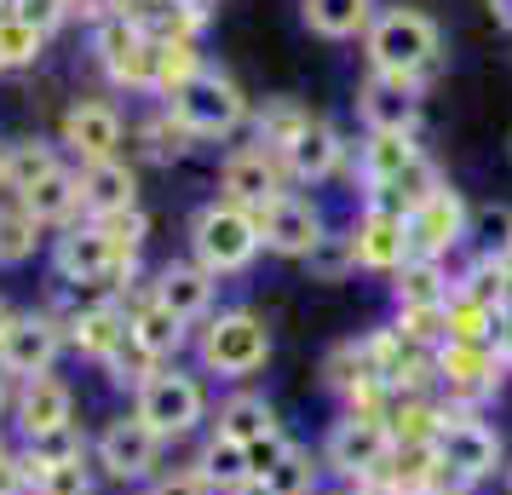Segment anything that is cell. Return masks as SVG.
<instances>
[{
	"label": "cell",
	"instance_id": "1",
	"mask_svg": "<svg viewBox=\"0 0 512 495\" xmlns=\"http://www.w3.org/2000/svg\"><path fill=\"white\" fill-rule=\"evenodd\" d=\"M190 346H196V369L208 380L248 386L271 363V323L254 306H225L190 334Z\"/></svg>",
	"mask_w": 512,
	"mask_h": 495
},
{
	"label": "cell",
	"instance_id": "2",
	"mask_svg": "<svg viewBox=\"0 0 512 495\" xmlns=\"http://www.w3.org/2000/svg\"><path fill=\"white\" fill-rule=\"evenodd\" d=\"M133 415H139L162 444H185V438H196L213 415L208 375H202V369H185V363H156V369L139 380V392H133Z\"/></svg>",
	"mask_w": 512,
	"mask_h": 495
},
{
	"label": "cell",
	"instance_id": "3",
	"mask_svg": "<svg viewBox=\"0 0 512 495\" xmlns=\"http://www.w3.org/2000/svg\"><path fill=\"white\" fill-rule=\"evenodd\" d=\"M438 467H443V484L455 495H472L495 484L507 472V444L501 432L489 426L484 409H443L438 415Z\"/></svg>",
	"mask_w": 512,
	"mask_h": 495
},
{
	"label": "cell",
	"instance_id": "4",
	"mask_svg": "<svg viewBox=\"0 0 512 495\" xmlns=\"http://www.w3.org/2000/svg\"><path fill=\"white\" fill-rule=\"evenodd\" d=\"M52 283L70 288V294H121V277H133V254H121L110 231L98 219H75L64 231L52 236Z\"/></svg>",
	"mask_w": 512,
	"mask_h": 495
},
{
	"label": "cell",
	"instance_id": "5",
	"mask_svg": "<svg viewBox=\"0 0 512 495\" xmlns=\"http://www.w3.org/2000/svg\"><path fill=\"white\" fill-rule=\"evenodd\" d=\"M363 58H369V70H380V75L426 81V75L443 64V29H438V18H426L420 6H386V12H374L369 35H363Z\"/></svg>",
	"mask_w": 512,
	"mask_h": 495
},
{
	"label": "cell",
	"instance_id": "6",
	"mask_svg": "<svg viewBox=\"0 0 512 495\" xmlns=\"http://www.w3.org/2000/svg\"><path fill=\"white\" fill-rule=\"evenodd\" d=\"M265 254V236H259V213L236 208L225 196H213L190 213V260L213 271V277H242L248 265Z\"/></svg>",
	"mask_w": 512,
	"mask_h": 495
},
{
	"label": "cell",
	"instance_id": "7",
	"mask_svg": "<svg viewBox=\"0 0 512 495\" xmlns=\"http://www.w3.org/2000/svg\"><path fill=\"white\" fill-rule=\"evenodd\" d=\"M167 110L185 121V133L196 144H225V139H236V133L254 121V98L242 93V81H236L231 70H213L208 64V70L196 75Z\"/></svg>",
	"mask_w": 512,
	"mask_h": 495
},
{
	"label": "cell",
	"instance_id": "8",
	"mask_svg": "<svg viewBox=\"0 0 512 495\" xmlns=\"http://www.w3.org/2000/svg\"><path fill=\"white\" fill-rule=\"evenodd\" d=\"M392 426L374 421V415H334V426H328L323 438V467L346 484V490H363V484H374L380 472H386V461H392Z\"/></svg>",
	"mask_w": 512,
	"mask_h": 495
},
{
	"label": "cell",
	"instance_id": "9",
	"mask_svg": "<svg viewBox=\"0 0 512 495\" xmlns=\"http://www.w3.org/2000/svg\"><path fill=\"white\" fill-rule=\"evenodd\" d=\"M507 380V363L495 357V346H461L443 340L432 352V398L443 409H484Z\"/></svg>",
	"mask_w": 512,
	"mask_h": 495
},
{
	"label": "cell",
	"instance_id": "10",
	"mask_svg": "<svg viewBox=\"0 0 512 495\" xmlns=\"http://www.w3.org/2000/svg\"><path fill=\"white\" fill-rule=\"evenodd\" d=\"M93 64L116 93H144L156 98V35H144L133 18H98L93 24Z\"/></svg>",
	"mask_w": 512,
	"mask_h": 495
},
{
	"label": "cell",
	"instance_id": "11",
	"mask_svg": "<svg viewBox=\"0 0 512 495\" xmlns=\"http://www.w3.org/2000/svg\"><path fill=\"white\" fill-rule=\"evenodd\" d=\"M162 455H167V444L133 415V409L110 415V421L93 432V467L104 472V478H116V484H150V478L162 472Z\"/></svg>",
	"mask_w": 512,
	"mask_h": 495
},
{
	"label": "cell",
	"instance_id": "12",
	"mask_svg": "<svg viewBox=\"0 0 512 495\" xmlns=\"http://www.w3.org/2000/svg\"><path fill=\"white\" fill-rule=\"evenodd\" d=\"M64 352H70V340H64V317H58L52 306L12 311V323L0 329V369H6L12 380L52 375Z\"/></svg>",
	"mask_w": 512,
	"mask_h": 495
},
{
	"label": "cell",
	"instance_id": "13",
	"mask_svg": "<svg viewBox=\"0 0 512 495\" xmlns=\"http://www.w3.org/2000/svg\"><path fill=\"white\" fill-rule=\"evenodd\" d=\"M121 139H127V121H121V110L110 98H70L64 116H58V150L75 167L121 156Z\"/></svg>",
	"mask_w": 512,
	"mask_h": 495
},
{
	"label": "cell",
	"instance_id": "14",
	"mask_svg": "<svg viewBox=\"0 0 512 495\" xmlns=\"http://www.w3.org/2000/svg\"><path fill=\"white\" fill-rule=\"evenodd\" d=\"M403 219H409V254H415V260H443L449 265V254L472 236V208H466V196L449 185V179H443L420 208L403 213Z\"/></svg>",
	"mask_w": 512,
	"mask_h": 495
},
{
	"label": "cell",
	"instance_id": "15",
	"mask_svg": "<svg viewBox=\"0 0 512 495\" xmlns=\"http://www.w3.org/2000/svg\"><path fill=\"white\" fill-rule=\"evenodd\" d=\"M288 173H282V156L265 150V144H236L231 156L219 162V196L236 202L248 213H265L277 196H288Z\"/></svg>",
	"mask_w": 512,
	"mask_h": 495
},
{
	"label": "cell",
	"instance_id": "16",
	"mask_svg": "<svg viewBox=\"0 0 512 495\" xmlns=\"http://www.w3.org/2000/svg\"><path fill=\"white\" fill-rule=\"evenodd\" d=\"M346 231H351V248H357V271H369V277H397L415 260L409 254V219L386 208V202H363Z\"/></svg>",
	"mask_w": 512,
	"mask_h": 495
},
{
	"label": "cell",
	"instance_id": "17",
	"mask_svg": "<svg viewBox=\"0 0 512 495\" xmlns=\"http://www.w3.org/2000/svg\"><path fill=\"white\" fill-rule=\"evenodd\" d=\"M346 162H351V144L328 116H311L300 133H294V144L282 150V173H288V185L294 190L328 185L334 173H346Z\"/></svg>",
	"mask_w": 512,
	"mask_h": 495
},
{
	"label": "cell",
	"instance_id": "18",
	"mask_svg": "<svg viewBox=\"0 0 512 495\" xmlns=\"http://www.w3.org/2000/svg\"><path fill=\"white\" fill-rule=\"evenodd\" d=\"M323 231H328V213H323V202L305 196V190H288V196H277L271 208L259 213L265 254H277V260H305Z\"/></svg>",
	"mask_w": 512,
	"mask_h": 495
},
{
	"label": "cell",
	"instance_id": "19",
	"mask_svg": "<svg viewBox=\"0 0 512 495\" xmlns=\"http://www.w3.org/2000/svg\"><path fill=\"white\" fill-rule=\"evenodd\" d=\"M420 87L426 81L369 70L363 87H357V121H363V133H415L420 127Z\"/></svg>",
	"mask_w": 512,
	"mask_h": 495
},
{
	"label": "cell",
	"instance_id": "20",
	"mask_svg": "<svg viewBox=\"0 0 512 495\" xmlns=\"http://www.w3.org/2000/svg\"><path fill=\"white\" fill-rule=\"evenodd\" d=\"M420 162H426V150H420L415 133H363L351 173H357V185H363V202H380V196H386L403 173H415Z\"/></svg>",
	"mask_w": 512,
	"mask_h": 495
},
{
	"label": "cell",
	"instance_id": "21",
	"mask_svg": "<svg viewBox=\"0 0 512 495\" xmlns=\"http://www.w3.org/2000/svg\"><path fill=\"white\" fill-rule=\"evenodd\" d=\"M12 426H18V444L41 438V432H58V426H75V386L58 369L35 380H18L12 392Z\"/></svg>",
	"mask_w": 512,
	"mask_h": 495
},
{
	"label": "cell",
	"instance_id": "22",
	"mask_svg": "<svg viewBox=\"0 0 512 495\" xmlns=\"http://www.w3.org/2000/svg\"><path fill=\"white\" fill-rule=\"evenodd\" d=\"M144 288H150V294H156V300L179 317V323H190V329H202V323L213 317V300H219V277H213V271H202L190 254H185V260L156 265V277H150Z\"/></svg>",
	"mask_w": 512,
	"mask_h": 495
},
{
	"label": "cell",
	"instance_id": "23",
	"mask_svg": "<svg viewBox=\"0 0 512 495\" xmlns=\"http://www.w3.org/2000/svg\"><path fill=\"white\" fill-rule=\"evenodd\" d=\"M127 334H133V346H139L150 363H179V352L190 346V323H179L173 311L150 294V288H139L133 294V306H127Z\"/></svg>",
	"mask_w": 512,
	"mask_h": 495
},
{
	"label": "cell",
	"instance_id": "24",
	"mask_svg": "<svg viewBox=\"0 0 512 495\" xmlns=\"http://www.w3.org/2000/svg\"><path fill=\"white\" fill-rule=\"evenodd\" d=\"M81 173V219H110V213L139 208V167L110 156V162H87Z\"/></svg>",
	"mask_w": 512,
	"mask_h": 495
},
{
	"label": "cell",
	"instance_id": "25",
	"mask_svg": "<svg viewBox=\"0 0 512 495\" xmlns=\"http://www.w3.org/2000/svg\"><path fill=\"white\" fill-rule=\"evenodd\" d=\"M323 478H328L323 455L311 444H300V438H288V449L254 478V490L259 495H323Z\"/></svg>",
	"mask_w": 512,
	"mask_h": 495
},
{
	"label": "cell",
	"instance_id": "26",
	"mask_svg": "<svg viewBox=\"0 0 512 495\" xmlns=\"http://www.w3.org/2000/svg\"><path fill=\"white\" fill-rule=\"evenodd\" d=\"M190 461L208 472V484H213L219 495H242L248 484H254V461H248V444H236L231 432H219V426H208V432H202V449H196Z\"/></svg>",
	"mask_w": 512,
	"mask_h": 495
},
{
	"label": "cell",
	"instance_id": "27",
	"mask_svg": "<svg viewBox=\"0 0 512 495\" xmlns=\"http://www.w3.org/2000/svg\"><path fill=\"white\" fill-rule=\"evenodd\" d=\"M213 426H219V432H231L236 444H248V449L282 432V421H277V409H271V398H265V392H248V386H236L231 398L213 409Z\"/></svg>",
	"mask_w": 512,
	"mask_h": 495
},
{
	"label": "cell",
	"instance_id": "28",
	"mask_svg": "<svg viewBox=\"0 0 512 495\" xmlns=\"http://www.w3.org/2000/svg\"><path fill=\"white\" fill-rule=\"evenodd\" d=\"M12 202H24L47 231H64V225H75L81 219V173H75V162H64L52 179H41L35 190H24V196H12Z\"/></svg>",
	"mask_w": 512,
	"mask_h": 495
},
{
	"label": "cell",
	"instance_id": "29",
	"mask_svg": "<svg viewBox=\"0 0 512 495\" xmlns=\"http://www.w3.org/2000/svg\"><path fill=\"white\" fill-rule=\"evenodd\" d=\"M64 167V150L52 139H18L6 144V162H0V196H24L41 179H52Z\"/></svg>",
	"mask_w": 512,
	"mask_h": 495
},
{
	"label": "cell",
	"instance_id": "30",
	"mask_svg": "<svg viewBox=\"0 0 512 495\" xmlns=\"http://www.w3.org/2000/svg\"><path fill=\"white\" fill-rule=\"evenodd\" d=\"M133 144H139V156L144 162H156V167H173V162H185L190 156V133H185V121L173 116L167 104H156L150 116L133 121Z\"/></svg>",
	"mask_w": 512,
	"mask_h": 495
},
{
	"label": "cell",
	"instance_id": "31",
	"mask_svg": "<svg viewBox=\"0 0 512 495\" xmlns=\"http://www.w3.org/2000/svg\"><path fill=\"white\" fill-rule=\"evenodd\" d=\"M300 18L323 41H357L374 24V0H300Z\"/></svg>",
	"mask_w": 512,
	"mask_h": 495
},
{
	"label": "cell",
	"instance_id": "32",
	"mask_svg": "<svg viewBox=\"0 0 512 495\" xmlns=\"http://www.w3.org/2000/svg\"><path fill=\"white\" fill-rule=\"evenodd\" d=\"M41 248H47V225H41L24 202L0 196V271H18V265H29Z\"/></svg>",
	"mask_w": 512,
	"mask_h": 495
},
{
	"label": "cell",
	"instance_id": "33",
	"mask_svg": "<svg viewBox=\"0 0 512 495\" xmlns=\"http://www.w3.org/2000/svg\"><path fill=\"white\" fill-rule=\"evenodd\" d=\"M392 283V300L397 311L403 306H449V294H455V271L443 260H409L397 277H386Z\"/></svg>",
	"mask_w": 512,
	"mask_h": 495
},
{
	"label": "cell",
	"instance_id": "34",
	"mask_svg": "<svg viewBox=\"0 0 512 495\" xmlns=\"http://www.w3.org/2000/svg\"><path fill=\"white\" fill-rule=\"evenodd\" d=\"M300 265H305V277H311V283H323V288L351 283V277H357V248H351V231H346V225H328V231L317 236V248H311Z\"/></svg>",
	"mask_w": 512,
	"mask_h": 495
},
{
	"label": "cell",
	"instance_id": "35",
	"mask_svg": "<svg viewBox=\"0 0 512 495\" xmlns=\"http://www.w3.org/2000/svg\"><path fill=\"white\" fill-rule=\"evenodd\" d=\"M202 70H208V58L196 41H156V104H173Z\"/></svg>",
	"mask_w": 512,
	"mask_h": 495
},
{
	"label": "cell",
	"instance_id": "36",
	"mask_svg": "<svg viewBox=\"0 0 512 495\" xmlns=\"http://www.w3.org/2000/svg\"><path fill=\"white\" fill-rule=\"evenodd\" d=\"M305 121H311V110H305L300 98H265V104H259L254 110V121H248V127H254V144H265V150H288V144H294V133H300Z\"/></svg>",
	"mask_w": 512,
	"mask_h": 495
},
{
	"label": "cell",
	"instance_id": "37",
	"mask_svg": "<svg viewBox=\"0 0 512 495\" xmlns=\"http://www.w3.org/2000/svg\"><path fill=\"white\" fill-rule=\"evenodd\" d=\"M18 449H24L29 472H35V467H64V461H87V455H93V438H87V426L75 421V426H58V432H41V438H29V444H18Z\"/></svg>",
	"mask_w": 512,
	"mask_h": 495
},
{
	"label": "cell",
	"instance_id": "38",
	"mask_svg": "<svg viewBox=\"0 0 512 495\" xmlns=\"http://www.w3.org/2000/svg\"><path fill=\"white\" fill-rule=\"evenodd\" d=\"M47 41L35 24H24L18 12H0V75L6 70H35L41 58H47Z\"/></svg>",
	"mask_w": 512,
	"mask_h": 495
},
{
	"label": "cell",
	"instance_id": "39",
	"mask_svg": "<svg viewBox=\"0 0 512 495\" xmlns=\"http://www.w3.org/2000/svg\"><path fill=\"white\" fill-rule=\"evenodd\" d=\"M443 323H449V340H461V346H495V323H501V311H489V306H478V300L449 294Z\"/></svg>",
	"mask_w": 512,
	"mask_h": 495
},
{
	"label": "cell",
	"instance_id": "40",
	"mask_svg": "<svg viewBox=\"0 0 512 495\" xmlns=\"http://www.w3.org/2000/svg\"><path fill=\"white\" fill-rule=\"evenodd\" d=\"M98 490V467L87 461H64V467H35L29 472V495H93Z\"/></svg>",
	"mask_w": 512,
	"mask_h": 495
},
{
	"label": "cell",
	"instance_id": "41",
	"mask_svg": "<svg viewBox=\"0 0 512 495\" xmlns=\"http://www.w3.org/2000/svg\"><path fill=\"white\" fill-rule=\"evenodd\" d=\"M144 495H219L208 484V472L196 467V461H179V467H162L150 484H144Z\"/></svg>",
	"mask_w": 512,
	"mask_h": 495
},
{
	"label": "cell",
	"instance_id": "42",
	"mask_svg": "<svg viewBox=\"0 0 512 495\" xmlns=\"http://www.w3.org/2000/svg\"><path fill=\"white\" fill-rule=\"evenodd\" d=\"M472 236H478V248L484 254H507L512 260V208H489L472 219Z\"/></svg>",
	"mask_w": 512,
	"mask_h": 495
},
{
	"label": "cell",
	"instance_id": "43",
	"mask_svg": "<svg viewBox=\"0 0 512 495\" xmlns=\"http://www.w3.org/2000/svg\"><path fill=\"white\" fill-rule=\"evenodd\" d=\"M18 18L35 24L41 35H52V29H64L75 18V0H24V6H18Z\"/></svg>",
	"mask_w": 512,
	"mask_h": 495
},
{
	"label": "cell",
	"instance_id": "44",
	"mask_svg": "<svg viewBox=\"0 0 512 495\" xmlns=\"http://www.w3.org/2000/svg\"><path fill=\"white\" fill-rule=\"evenodd\" d=\"M0 495H29V461L12 444H0Z\"/></svg>",
	"mask_w": 512,
	"mask_h": 495
},
{
	"label": "cell",
	"instance_id": "45",
	"mask_svg": "<svg viewBox=\"0 0 512 495\" xmlns=\"http://www.w3.org/2000/svg\"><path fill=\"white\" fill-rule=\"evenodd\" d=\"M495 357L507 363V375H512V306L501 311V323H495Z\"/></svg>",
	"mask_w": 512,
	"mask_h": 495
},
{
	"label": "cell",
	"instance_id": "46",
	"mask_svg": "<svg viewBox=\"0 0 512 495\" xmlns=\"http://www.w3.org/2000/svg\"><path fill=\"white\" fill-rule=\"evenodd\" d=\"M489 12H495V24L512 29V0H489Z\"/></svg>",
	"mask_w": 512,
	"mask_h": 495
},
{
	"label": "cell",
	"instance_id": "47",
	"mask_svg": "<svg viewBox=\"0 0 512 495\" xmlns=\"http://www.w3.org/2000/svg\"><path fill=\"white\" fill-rule=\"evenodd\" d=\"M190 12H202V18H213V6H219V0H185Z\"/></svg>",
	"mask_w": 512,
	"mask_h": 495
},
{
	"label": "cell",
	"instance_id": "48",
	"mask_svg": "<svg viewBox=\"0 0 512 495\" xmlns=\"http://www.w3.org/2000/svg\"><path fill=\"white\" fill-rule=\"evenodd\" d=\"M501 495H512V455H507V472H501Z\"/></svg>",
	"mask_w": 512,
	"mask_h": 495
},
{
	"label": "cell",
	"instance_id": "49",
	"mask_svg": "<svg viewBox=\"0 0 512 495\" xmlns=\"http://www.w3.org/2000/svg\"><path fill=\"white\" fill-rule=\"evenodd\" d=\"M6 323H12V306H6V300H0V329H6Z\"/></svg>",
	"mask_w": 512,
	"mask_h": 495
},
{
	"label": "cell",
	"instance_id": "50",
	"mask_svg": "<svg viewBox=\"0 0 512 495\" xmlns=\"http://www.w3.org/2000/svg\"><path fill=\"white\" fill-rule=\"evenodd\" d=\"M18 6H24V0H0V12H18Z\"/></svg>",
	"mask_w": 512,
	"mask_h": 495
},
{
	"label": "cell",
	"instance_id": "51",
	"mask_svg": "<svg viewBox=\"0 0 512 495\" xmlns=\"http://www.w3.org/2000/svg\"><path fill=\"white\" fill-rule=\"evenodd\" d=\"M334 495H363V490H334Z\"/></svg>",
	"mask_w": 512,
	"mask_h": 495
},
{
	"label": "cell",
	"instance_id": "52",
	"mask_svg": "<svg viewBox=\"0 0 512 495\" xmlns=\"http://www.w3.org/2000/svg\"><path fill=\"white\" fill-rule=\"evenodd\" d=\"M0 162H6V144H0Z\"/></svg>",
	"mask_w": 512,
	"mask_h": 495
},
{
	"label": "cell",
	"instance_id": "53",
	"mask_svg": "<svg viewBox=\"0 0 512 495\" xmlns=\"http://www.w3.org/2000/svg\"><path fill=\"white\" fill-rule=\"evenodd\" d=\"M127 495H144V490H127Z\"/></svg>",
	"mask_w": 512,
	"mask_h": 495
},
{
	"label": "cell",
	"instance_id": "54",
	"mask_svg": "<svg viewBox=\"0 0 512 495\" xmlns=\"http://www.w3.org/2000/svg\"><path fill=\"white\" fill-rule=\"evenodd\" d=\"M0 444H6V438H0Z\"/></svg>",
	"mask_w": 512,
	"mask_h": 495
}]
</instances>
